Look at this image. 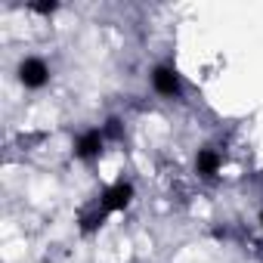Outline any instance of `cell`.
<instances>
[{
  "instance_id": "1",
  "label": "cell",
  "mask_w": 263,
  "mask_h": 263,
  "mask_svg": "<svg viewBox=\"0 0 263 263\" xmlns=\"http://www.w3.org/2000/svg\"><path fill=\"white\" fill-rule=\"evenodd\" d=\"M19 81H22L28 90H41V87H47V81H50V65H47L44 59H37V56H25V59L19 62Z\"/></svg>"
},
{
  "instance_id": "2",
  "label": "cell",
  "mask_w": 263,
  "mask_h": 263,
  "mask_svg": "<svg viewBox=\"0 0 263 263\" xmlns=\"http://www.w3.org/2000/svg\"><path fill=\"white\" fill-rule=\"evenodd\" d=\"M152 90H155L158 96H167V99L180 96V93H183V81H180L177 68H174V65H155V68H152Z\"/></svg>"
},
{
  "instance_id": "3",
  "label": "cell",
  "mask_w": 263,
  "mask_h": 263,
  "mask_svg": "<svg viewBox=\"0 0 263 263\" xmlns=\"http://www.w3.org/2000/svg\"><path fill=\"white\" fill-rule=\"evenodd\" d=\"M130 198H134V186L121 180V183H115V186H108L102 192L99 208H102V214H115V211H124L130 204Z\"/></svg>"
},
{
  "instance_id": "4",
  "label": "cell",
  "mask_w": 263,
  "mask_h": 263,
  "mask_svg": "<svg viewBox=\"0 0 263 263\" xmlns=\"http://www.w3.org/2000/svg\"><path fill=\"white\" fill-rule=\"evenodd\" d=\"M102 143H105V134H102V130H84V134L78 137V143H74V155H78L81 161H93V158H99Z\"/></svg>"
},
{
  "instance_id": "5",
  "label": "cell",
  "mask_w": 263,
  "mask_h": 263,
  "mask_svg": "<svg viewBox=\"0 0 263 263\" xmlns=\"http://www.w3.org/2000/svg\"><path fill=\"white\" fill-rule=\"evenodd\" d=\"M220 167H223V155H220L217 149H211V146L198 149V155H195V171H198V177L211 180V177L220 174Z\"/></svg>"
},
{
  "instance_id": "6",
  "label": "cell",
  "mask_w": 263,
  "mask_h": 263,
  "mask_svg": "<svg viewBox=\"0 0 263 263\" xmlns=\"http://www.w3.org/2000/svg\"><path fill=\"white\" fill-rule=\"evenodd\" d=\"M260 229H263V211H260Z\"/></svg>"
}]
</instances>
